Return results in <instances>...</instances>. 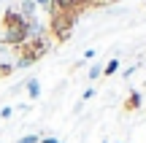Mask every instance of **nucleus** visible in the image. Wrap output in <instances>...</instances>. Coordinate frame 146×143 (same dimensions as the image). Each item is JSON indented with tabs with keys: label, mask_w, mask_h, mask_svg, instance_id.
<instances>
[{
	"label": "nucleus",
	"mask_w": 146,
	"mask_h": 143,
	"mask_svg": "<svg viewBox=\"0 0 146 143\" xmlns=\"http://www.w3.org/2000/svg\"><path fill=\"white\" fill-rule=\"evenodd\" d=\"M78 16L76 14H60V11H52V19H49V32H52L54 41H68L73 27H76Z\"/></svg>",
	"instance_id": "nucleus-1"
},
{
	"label": "nucleus",
	"mask_w": 146,
	"mask_h": 143,
	"mask_svg": "<svg viewBox=\"0 0 146 143\" xmlns=\"http://www.w3.org/2000/svg\"><path fill=\"white\" fill-rule=\"evenodd\" d=\"M49 49H52V41H49L46 35H41V38H30V41H27L22 49H16V51H22L25 57H30L33 62H38L41 57L49 54Z\"/></svg>",
	"instance_id": "nucleus-2"
},
{
	"label": "nucleus",
	"mask_w": 146,
	"mask_h": 143,
	"mask_svg": "<svg viewBox=\"0 0 146 143\" xmlns=\"http://www.w3.org/2000/svg\"><path fill=\"white\" fill-rule=\"evenodd\" d=\"M87 0H52V11H60V14H76L78 16V11H84L87 8ZM49 11V14H52Z\"/></svg>",
	"instance_id": "nucleus-3"
},
{
	"label": "nucleus",
	"mask_w": 146,
	"mask_h": 143,
	"mask_svg": "<svg viewBox=\"0 0 146 143\" xmlns=\"http://www.w3.org/2000/svg\"><path fill=\"white\" fill-rule=\"evenodd\" d=\"M27 19H22V14L16 11V5H11V8H5L3 14V30L5 27H16V24H25Z\"/></svg>",
	"instance_id": "nucleus-4"
},
{
	"label": "nucleus",
	"mask_w": 146,
	"mask_h": 143,
	"mask_svg": "<svg viewBox=\"0 0 146 143\" xmlns=\"http://www.w3.org/2000/svg\"><path fill=\"white\" fill-rule=\"evenodd\" d=\"M141 105H143V97H141V92H138V89H133L130 95H127V100H125V111H138Z\"/></svg>",
	"instance_id": "nucleus-5"
},
{
	"label": "nucleus",
	"mask_w": 146,
	"mask_h": 143,
	"mask_svg": "<svg viewBox=\"0 0 146 143\" xmlns=\"http://www.w3.org/2000/svg\"><path fill=\"white\" fill-rule=\"evenodd\" d=\"M16 11H19L22 14V19H35V3H33V0H22L19 5H16Z\"/></svg>",
	"instance_id": "nucleus-6"
},
{
	"label": "nucleus",
	"mask_w": 146,
	"mask_h": 143,
	"mask_svg": "<svg viewBox=\"0 0 146 143\" xmlns=\"http://www.w3.org/2000/svg\"><path fill=\"white\" fill-rule=\"evenodd\" d=\"M25 89H27V95H30V100H38V97H41V84H38V78H27Z\"/></svg>",
	"instance_id": "nucleus-7"
},
{
	"label": "nucleus",
	"mask_w": 146,
	"mask_h": 143,
	"mask_svg": "<svg viewBox=\"0 0 146 143\" xmlns=\"http://www.w3.org/2000/svg\"><path fill=\"white\" fill-rule=\"evenodd\" d=\"M116 70H119V59H116V57H114V59H108V62L103 65V76H106V78H108V76H114Z\"/></svg>",
	"instance_id": "nucleus-8"
},
{
	"label": "nucleus",
	"mask_w": 146,
	"mask_h": 143,
	"mask_svg": "<svg viewBox=\"0 0 146 143\" xmlns=\"http://www.w3.org/2000/svg\"><path fill=\"white\" fill-rule=\"evenodd\" d=\"M87 76H89V81H98L100 76H103V65H100V62H95L92 68H89V73H87Z\"/></svg>",
	"instance_id": "nucleus-9"
},
{
	"label": "nucleus",
	"mask_w": 146,
	"mask_h": 143,
	"mask_svg": "<svg viewBox=\"0 0 146 143\" xmlns=\"http://www.w3.org/2000/svg\"><path fill=\"white\" fill-rule=\"evenodd\" d=\"M14 65H11V62H3V65H0V78H5V76H11V73H14Z\"/></svg>",
	"instance_id": "nucleus-10"
},
{
	"label": "nucleus",
	"mask_w": 146,
	"mask_h": 143,
	"mask_svg": "<svg viewBox=\"0 0 146 143\" xmlns=\"http://www.w3.org/2000/svg\"><path fill=\"white\" fill-rule=\"evenodd\" d=\"M16 143H41V135H22Z\"/></svg>",
	"instance_id": "nucleus-11"
},
{
	"label": "nucleus",
	"mask_w": 146,
	"mask_h": 143,
	"mask_svg": "<svg viewBox=\"0 0 146 143\" xmlns=\"http://www.w3.org/2000/svg\"><path fill=\"white\" fill-rule=\"evenodd\" d=\"M35 3V8H46V11H52V0H33Z\"/></svg>",
	"instance_id": "nucleus-12"
},
{
	"label": "nucleus",
	"mask_w": 146,
	"mask_h": 143,
	"mask_svg": "<svg viewBox=\"0 0 146 143\" xmlns=\"http://www.w3.org/2000/svg\"><path fill=\"white\" fill-rule=\"evenodd\" d=\"M89 97H95V86H89V89H84V95H81V105L89 100Z\"/></svg>",
	"instance_id": "nucleus-13"
},
{
	"label": "nucleus",
	"mask_w": 146,
	"mask_h": 143,
	"mask_svg": "<svg viewBox=\"0 0 146 143\" xmlns=\"http://www.w3.org/2000/svg\"><path fill=\"white\" fill-rule=\"evenodd\" d=\"M11 113H14V108H11V105H5V108H0V119H8Z\"/></svg>",
	"instance_id": "nucleus-14"
},
{
	"label": "nucleus",
	"mask_w": 146,
	"mask_h": 143,
	"mask_svg": "<svg viewBox=\"0 0 146 143\" xmlns=\"http://www.w3.org/2000/svg\"><path fill=\"white\" fill-rule=\"evenodd\" d=\"M89 59H95V49H87L84 51V62H89Z\"/></svg>",
	"instance_id": "nucleus-15"
},
{
	"label": "nucleus",
	"mask_w": 146,
	"mask_h": 143,
	"mask_svg": "<svg viewBox=\"0 0 146 143\" xmlns=\"http://www.w3.org/2000/svg\"><path fill=\"white\" fill-rule=\"evenodd\" d=\"M135 70H138V65H130V68L125 70V78H127V76H133V73H135Z\"/></svg>",
	"instance_id": "nucleus-16"
},
{
	"label": "nucleus",
	"mask_w": 146,
	"mask_h": 143,
	"mask_svg": "<svg viewBox=\"0 0 146 143\" xmlns=\"http://www.w3.org/2000/svg\"><path fill=\"white\" fill-rule=\"evenodd\" d=\"M41 143H62V140H57V138H41Z\"/></svg>",
	"instance_id": "nucleus-17"
},
{
	"label": "nucleus",
	"mask_w": 146,
	"mask_h": 143,
	"mask_svg": "<svg viewBox=\"0 0 146 143\" xmlns=\"http://www.w3.org/2000/svg\"><path fill=\"white\" fill-rule=\"evenodd\" d=\"M87 3H89V5H95V3H103V0H87Z\"/></svg>",
	"instance_id": "nucleus-18"
},
{
	"label": "nucleus",
	"mask_w": 146,
	"mask_h": 143,
	"mask_svg": "<svg viewBox=\"0 0 146 143\" xmlns=\"http://www.w3.org/2000/svg\"><path fill=\"white\" fill-rule=\"evenodd\" d=\"M103 143H108V140H103Z\"/></svg>",
	"instance_id": "nucleus-19"
},
{
	"label": "nucleus",
	"mask_w": 146,
	"mask_h": 143,
	"mask_svg": "<svg viewBox=\"0 0 146 143\" xmlns=\"http://www.w3.org/2000/svg\"><path fill=\"white\" fill-rule=\"evenodd\" d=\"M143 86H146V84H143Z\"/></svg>",
	"instance_id": "nucleus-20"
}]
</instances>
